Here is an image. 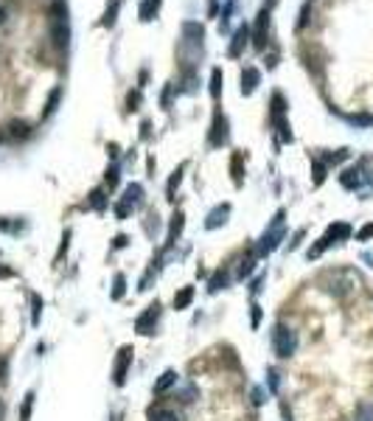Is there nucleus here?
<instances>
[{
    "mask_svg": "<svg viewBox=\"0 0 373 421\" xmlns=\"http://www.w3.org/2000/svg\"><path fill=\"white\" fill-rule=\"evenodd\" d=\"M272 346H275V354L286 359V357H292L295 348H298V334H295L289 326L278 323V326H275V332H272Z\"/></svg>",
    "mask_w": 373,
    "mask_h": 421,
    "instance_id": "1",
    "label": "nucleus"
},
{
    "mask_svg": "<svg viewBox=\"0 0 373 421\" xmlns=\"http://www.w3.org/2000/svg\"><path fill=\"white\" fill-rule=\"evenodd\" d=\"M281 219H284V210H278V216H275V225L269 227L267 233H264L261 244H258V253H261V256H267L269 250H275V247H278V242L284 239V227H281Z\"/></svg>",
    "mask_w": 373,
    "mask_h": 421,
    "instance_id": "2",
    "label": "nucleus"
},
{
    "mask_svg": "<svg viewBox=\"0 0 373 421\" xmlns=\"http://www.w3.org/2000/svg\"><path fill=\"white\" fill-rule=\"evenodd\" d=\"M129 365H132V346H124L121 351H118L115 371H112V379H115V385H124V382H126V371H129Z\"/></svg>",
    "mask_w": 373,
    "mask_h": 421,
    "instance_id": "3",
    "label": "nucleus"
},
{
    "mask_svg": "<svg viewBox=\"0 0 373 421\" xmlns=\"http://www.w3.org/2000/svg\"><path fill=\"white\" fill-rule=\"evenodd\" d=\"M227 143V118L222 112L213 116V126H210V146H225Z\"/></svg>",
    "mask_w": 373,
    "mask_h": 421,
    "instance_id": "4",
    "label": "nucleus"
},
{
    "mask_svg": "<svg viewBox=\"0 0 373 421\" xmlns=\"http://www.w3.org/2000/svg\"><path fill=\"white\" fill-rule=\"evenodd\" d=\"M154 323H158V303H154V306H149V309L143 312L141 317H138V320H135V329H138L141 334H152Z\"/></svg>",
    "mask_w": 373,
    "mask_h": 421,
    "instance_id": "5",
    "label": "nucleus"
},
{
    "mask_svg": "<svg viewBox=\"0 0 373 421\" xmlns=\"http://www.w3.org/2000/svg\"><path fill=\"white\" fill-rule=\"evenodd\" d=\"M247 40H250V28L247 26H239V31L233 34V42H230V51H227V53H230L233 59L242 56V48L247 45Z\"/></svg>",
    "mask_w": 373,
    "mask_h": 421,
    "instance_id": "6",
    "label": "nucleus"
},
{
    "mask_svg": "<svg viewBox=\"0 0 373 421\" xmlns=\"http://www.w3.org/2000/svg\"><path fill=\"white\" fill-rule=\"evenodd\" d=\"M258 82H261V73H258L256 68H244V73H242V93L252 95V93H256V87H258Z\"/></svg>",
    "mask_w": 373,
    "mask_h": 421,
    "instance_id": "7",
    "label": "nucleus"
},
{
    "mask_svg": "<svg viewBox=\"0 0 373 421\" xmlns=\"http://www.w3.org/2000/svg\"><path fill=\"white\" fill-rule=\"evenodd\" d=\"M348 236H351V225H345V222H337V225H331V227H328V231H326V239H328V242H345V239Z\"/></svg>",
    "mask_w": 373,
    "mask_h": 421,
    "instance_id": "8",
    "label": "nucleus"
},
{
    "mask_svg": "<svg viewBox=\"0 0 373 421\" xmlns=\"http://www.w3.org/2000/svg\"><path fill=\"white\" fill-rule=\"evenodd\" d=\"M126 205H132V208H138V205H143V188L138 183H132V185H126V191H124V200Z\"/></svg>",
    "mask_w": 373,
    "mask_h": 421,
    "instance_id": "9",
    "label": "nucleus"
},
{
    "mask_svg": "<svg viewBox=\"0 0 373 421\" xmlns=\"http://www.w3.org/2000/svg\"><path fill=\"white\" fill-rule=\"evenodd\" d=\"M227 214H230V205H219V208H213V210H210V216H208V222H205V227H208V231H213V227L225 225Z\"/></svg>",
    "mask_w": 373,
    "mask_h": 421,
    "instance_id": "10",
    "label": "nucleus"
},
{
    "mask_svg": "<svg viewBox=\"0 0 373 421\" xmlns=\"http://www.w3.org/2000/svg\"><path fill=\"white\" fill-rule=\"evenodd\" d=\"M340 183H342V188H348V191L359 188V185H362V177H359V168H345V171L340 174Z\"/></svg>",
    "mask_w": 373,
    "mask_h": 421,
    "instance_id": "11",
    "label": "nucleus"
},
{
    "mask_svg": "<svg viewBox=\"0 0 373 421\" xmlns=\"http://www.w3.org/2000/svg\"><path fill=\"white\" fill-rule=\"evenodd\" d=\"M158 9H160V0H143L141 9H138V14H141V20H143V23H149V20H154Z\"/></svg>",
    "mask_w": 373,
    "mask_h": 421,
    "instance_id": "12",
    "label": "nucleus"
},
{
    "mask_svg": "<svg viewBox=\"0 0 373 421\" xmlns=\"http://www.w3.org/2000/svg\"><path fill=\"white\" fill-rule=\"evenodd\" d=\"M191 300H194V286H185V290H180L177 295H174V309H188Z\"/></svg>",
    "mask_w": 373,
    "mask_h": 421,
    "instance_id": "13",
    "label": "nucleus"
},
{
    "mask_svg": "<svg viewBox=\"0 0 373 421\" xmlns=\"http://www.w3.org/2000/svg\"><path fill=\"white\" fill-rule=\"evenodd\" d=\"M53 42H56V45L59 48H65V45H68V23H65V20H56V23H53Z\"/></svg>",
    "mask_w": 373,
    "mask_h": 421,
    "instance_id": "14",
    "label": "nucleus"
},
{
    "mask_svg": "<svg viewBox=\"0 0 373 421\" xmlns=\"http://www.w3.org/2000/svg\"><path fill=\"white\" fill-rule=\"evenodd\" d=\"M267 6L258 11V23H256V48H264V28H267Z\"/></svg>",
    "mask_w": 373,
    "mask_h": 421,
    "instance_id": "15",
    "label": "nucleus"
},
{
    "mask_svg": "<svg viewBox=\"0 0 373 421\" xmlns=\"http://www.w3.org/2000/svg\"><path fill=\"white\" fill-rule=\"evenodd\" d=\"M149 418L152 421H180L174 410H166V407H149Z\"/></svg>",
    "mask_w": 373,
    "mask_h": 421,
    "instance_id": "16",
    "label": "nucleus"
},
{
    "mask_svg": "<svg viewBox=\"0 0 373 421\" xmlns=\"http://www.w3.org/2000/svg\"><path fill=\"white\" fill-rule=\"evenodd\" d=\"M183 34L188 40H194V42H200L202 37H205V28L200 26V23H183Z\"/></svg>",
    "mask_w": 373,
    "mask_h": 421,
    "instance_id": "17",
    "label": "nucleus"
},
{
    "mask_svg": "<svg viewBox=\"0 0 373 421\" xmlns=\"http://www.w3.org/2000/svg\"><path fill=\"white\" fill-rule=\"evenodd\" d=\"M174 382H177V374H174V371H166V374L158 379V385H154V393H166Z\"/></svg>",
    "mask_w": 373,
    "mask_h": 421,
    "instance_id": "18",
    "label": "nucleus"
},
{
    "mask_svg": "<svg viewBox=\"0 0 373 421\" xmlns=\"http://www.w3.org/2000/svg\"><path fill=\"white\" fill-rule=\"evenodd\" d=\"M284 110H286L284 95H281V93H275V95H272V121H275V124H278V121H284Z\"/></svg>",
    "mask_w": 373,
    "mask_h": 421,
    "instance_id": "19",
    "label": "nucleus"
},
{
    "mask_svg": "<svg viewBox=\"0 0 373 421\" xmlns=\"http://www.w3.org/2000/svg\"><path fill=\"white\" fill-rule=\"evenodd\" d=\"M222 82H225V76H222V68H213V73H210V95H213V99H219Z\"/></svg>",
    "mask_w": 373,
    "mask_h": 421,
    "instance_id": "20",
    "label": "nucleus"
},
{
    "mask_svg": "<svg viewBox=\"0 0 373 421\" xmlns=\"http://www.w3.org/2000/svg\"><path fill=\"white\" fill-rule=\"evenodd\" d=\"M51 17H53V23H56V20H65V17H68V6H65V0H53V6H51Z\"/></svg>",
    "mask_w": 373,
    "mask_h": 421,
    "instance_id": "21",
    "label": "nucleus"
},
{
    "mask_svg": "<svg viewBox=\"0 0 373 421\" xmlns=\"http://www.w3.org/2000/svg\"><path fill=\"white\" fill-rule=\"evenodd\" d=\"M90 208H95V210L107 208V200H104V191H101V188H95L93 194H90Z\"/></svg>",
    "mask_w": 373,
    "mask_h": 421,
    "instance_id": "22",
    "label": "nucleus"
},
{
    "mask_svg": "<svg viewBox=\"0 0 373 421\" xmlns=\"http://www.w3.org/2000/svg\"><path fill=\"white\" fill-rule=\"evenodd\" d=\"M230 168H233V180H236V185H242V155H233V160H230Z\"/></svg>",
    "mask_w": 373,
    "mask_h": 421,
    "instance_id": "23",
    "label": "nucleus"
},
{
    "mask_svg": "<svg viewBox=\"0 0 373 421\" xmlns=\"http://www.w3.org/2000/svg\"><path fill=\"white\" fill-rule=\"evenodd\" d=\"M328 247H331V242H328V239H326V236H323V239H320V242H317V244H315V247H311L309 253H306V256H309V258H317V256H323V253H326Z\"/></svg>",
    "mask_w": 373,
    "mask_h": 421,
    "instance_id": "24",
    "label": "nucleus"
},
{
    "mask_svg": "<svg viewBox=\"0 0 373 421\" xmlns=\"http://www.w3.org/2000/svg\"><path fill=\"white\" fill-rule=\"evenodd\" d=\"M9 135H11V138H26V135H28V124H23V121H11Z\"/></svg>",
    "mask_w": 373,
    "mask_h": 421,
    "instance_id": "25",
    "label": "nucleus"
},
{
    "mask_svg": "<svg viewBox=\"0 0 373 421\" xmlns=\"http://www.w3.org/2000/svg\"><path fill=\"white\" fill-rule=\"evenodd\" d=\"M354 421H373V405H359Z\"/></svg>",
    "mask_w": 373,
    "mask_h": 421,
    "instance_id": "26",
    "label": "nucleus"
},
{
    "mask_svg": "<svg viewBox=\"0 0 373 421\" xmlns=\"http://www.w3.org/2000/svg\"><path fill=\"white\" fill-rule=\"evenodd\" d=\"M124 290H126V278L118 273V275H115V286H112V298L121 300V298H124Z\"/></svg>",
    "mask_w": 373,
    "mask_h": 421,
    "instance_id": "27",
    "label": "nucleus"
},
{
    "mask_svg": "<svg viewBox=\"0 0 373 421\" xmlns=\"http://www.w3.org/2000/svg\"><path fill=\"white\" fill-rule=\"evenodd\" d=\"M31 410H34V393H28V396H26V401H23L20 418H23V421H28V418H31Z\"/></svg>",
    "mask_w": 373,
    "mask_h": 421,
    "instance_id": "28",
    "label": "nucleus"
},
{
    "mask_svg": "<svg viewBox=\"0 0 373 421\" xmlns=\"http://www.w3.org/2000/svg\"><path fill=\"white\" fill-rule=\"evenodd\" d=\"M180 180H183V166H180L177 171L171 174V180H168V200H174V188L180 185Z\"/></svg>",
    "mask_w": 373,
    "mask_h": 421,
    "instance_id": "29",
    "label": "nucleus"
},
{
    "mask_svg": "<svg viewBox=\"0 0 373 421\" xmlns=\"http://www.w3.org/2000/svg\"><path fill=\"white\" fill-rule=\"evenodd\" d=\"M121 9V0H112V9H107V17H104V26H115V14Z\"/></svg>",
    "mask_w": 373,
    "mask_h": 421,
    "instance_id": "30",
    "label": "nucleus"
},
{
    "mask_svg": "<svg viewBox=\"0 0 373 421\" xmlns=\"http://www.w3.org/2000/svg\"><path fill=\"white\" fill-rule=\"evenodd\" d=\"M311 171H315V185H320L323 180H326V166H323L320 160H315V163H311Z\"/></svg>",
    "mask_w": 373,
    "mask_h": 421,
    "instance_id": "31",
    "label": "nucleus"
},
{
    "mask_svg": "<svg viewBox=\"0 0 373 421\" xmlns=\"http://www.w3.org/2000/svg\"><path fill=\"white\" fill-rule=\"evenodd\" d=\"M222 286H227V273H222V270H219V273L210 278V290L216 292V290H222Z\"/></svg>",
    "mask_w": 373,
    "mask_h": 421,
    "instance_id": "32",
    "label": "nucleus"
},
{
    "mask_svg": "<svg viewBox=\"0 0 373 421\" xmlns=\"http://www.w3.org/2000/svg\"><path fill=\"white\" fill-rule=\"evenodd\" d=\"M252 270H256V258H247V261H242V267H239V278H247V275H252Z\"/></svg>",
    "mask_w": 373,
    "mask_h": 421,
    "instance_id": "33",
    "label": "nucleus"
},
{
    "mask_svg": "<svg viewBox=\"0 0 373 421\" xmlns=\"http://www.w3.org/2000/svg\"><path fill=\"white\" fill-rule=\"evenodd\" d=\"M180 231H183V214L174 216V222H171V236H168V242H174V239L180 236Z\"/></svg>",
    "mask_w": 373,
    "mask_h": 421,
    "instance_id": "34",
    "label": "nucleus"
},
{
    "mask_svg": "<svg viewBox=\"0 0 373 421\" xmlns=\"http://www.w3.org/2000/svg\"><path fill=\"white\" fill-rule=\"evenodd\" d=\"M118 180H121V171H118V168H115V166H112V168H110V171H107V177H104V183H107V185H110V188H115V185H118Z\"/></svg>",
    "mask_w": 373,
    "mask_h": 421,
    "instance_id": "35",
    "label": "nucleus"
},
{
    "mask_svg": "<svg viewBox=\"0 0 373 421\" xmlns=\"http://www.w3.org/2000/svg\"><path fill=\"white\" fill-rule=\"evenodd\" d=\"M275 126H278V129H281V141H284V143H292V132H289V124H286V121H278Z\"/></svg>",
    "mask_w": 373,
    "mask_h": 421,
    "instance_id": "36",
    "label": "nucleus"
},
{
    "mask_svg": "<svg viewBox=\"0 0 373 421\" xmlns=\"http://www.w3.org/2000/svg\"><path fill=\"white\" fill-rule=\"evenodd\" d=\"M31 303H34V315H31V323H34V326H40V309H42V300H40V295H34V298H31Z\"/></svg>",
    "mask_w": 373,
    "mask_h": 421,
    "instance_id": "37",
    "label": "nucleus"
},
{
    "mask_svg": "<svg viewBox=\"0 0 373 421\" xmlns=\"http://www.w3.org/2000/svg\"><path fill=\"white\" fill-rule=\"evenodd\" d=\"M370 236H373V225H365V227H362V231H359V233H357V239H359V242H368V239H370Z\"/></svg>",
    "mask_w": 373,
    "mask_h": 421,
    "instance_id": "38",
    "label": "nucleus"
},
{
    "mask_svg": "<svg viewBox=\"0 0 373 421\" xmlns=\"http://www.w3.org/2000/svg\"><path fill=\"white\" fill-rule=\"evenodd\" d=\"M56 101H59V90H53V93H51V99H48V110H45L48 116H51V112L56 110Z\"/></svg>",
    "mask_w": 373,
    "mask_h": 421,
    "instance_id": "39",
    "label": "nucleus"
},
{
    "mask_svg": "<svg viewBox=\"0 0 373 421\" xmlns=\"http://www.w3.org/2000/svg\"><path fill=\"white\" fill-rule=\"evenodd\" d=\"M351 121L357 124V126H368V124L373 121V118H370V116H351Z\"/></svg>",
    "mask_w": 373,
    "mask_h": 421,
    "instance_id": "40",
    "label": "nucleus"
},
{
    "mask_svg": "<svg viewBox=\"0 0 373 421\" xmlns=\"http://www.w3.org/2000/svg\"><path fill=\"white\" fill-rule=\"evenodd\" d=\"M261 326V306H252V329Z\"/></svg>",
    "mask_w": 373,
    "mask_h": 421,
    "instance_id": "41",
    "label": "nucleus"
},
{
    "mask_svg": "<svg viewBox=\"0 0 373 421\" xmlns=\"http://www.w3.org/2000/svg\"><path fill=\"white\" fill-rule=\"evenodd\" d=\"M115 214H118V219H124V216L129 214V205H126V202H118V205H115Z\"/></svg>",
    "mask_w": 373,
    "mask_h": 421,
    "instance_id": "42",
    "label": "nucleus"
},
{
    "mask_svg": "<svg viewBox=\"0 0 373 421\" xmlns=\"http://www.w3.org/2000/svg\"><path fill=\"white\" fill-rule=\"evenodd\" d=\"M141 104V93H129V110H138Z\"/></svg>",
    "mask_w": 373,
    "mask_h": 421,
    "instance_id": "43",
    "label": "nucleus"
},
{
    "mask_svg": "<svg viewBox=\"0 0 373 421\" xmlns=\"http://www.w3.org/2000/svg\"><path fill=\"white\" fill-rule=\"evenodd\" d=\"M269 385H272V390H278V374L275 371H269Z\"/></svg>",
    "mask_w": 373,
    "mask_h": 421,
    "instance_id": "44",
    "label": "nucleus"
},
{
    "mask_svg": "<svg viewBox=\"0 0 373 421\" xmlns=\"http://www.w3.org/2000/svg\"><path fill=\"white\" fill-rule=\"evenodd\" d=\"M126 244V236H115V247H124Z\"/></svg>",
    "mask_w": 373,
    "mask_h": 421,
    "instance_id": "45",
    "label": "nucleus"
},
{
    "mask_svg": "<svg viewBox=\"0 0 373 421\" xmlns=\"http://www.w3.org/2000/svg\"><path fill=\"white\" fill-rule=\"evenodd\" d=\"M3 374H6V359H0V379H3Z\"/></svg>",
    "mask_w": 373,
    "mask_h": 421,
    "instance_id": "46",
    "label": "nucleus"
},
{
    "mask_svg": "<svg viewBox=\"0 0 373 421\" xmlns=\"http://www.w3.org/2000/svg\"><path fill=\"white\" fill-rule=\"evenodd\" d=\"M3 20H6V11H3V9H0V23H3Z\"/></svg>",
    "mask_w": 373,
    "mask_h": 421,
    "instance_id": "47",
    "label": "nucleus"
},
{
    "mask_svg": "<svg viewBox=\"0 0 373 421\" xmlns=\"http://www.w3.org/2000/svg\"><path fill=\"white\" fill-rule=\"evenodd\" d=\"M0 141H3V135H0Z\"/></svg>",
    "mask_w": 373,
    "mask_h": 421,
    "instance_id": "48",
    "label": "nucleus"
}]
</instances>
